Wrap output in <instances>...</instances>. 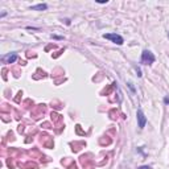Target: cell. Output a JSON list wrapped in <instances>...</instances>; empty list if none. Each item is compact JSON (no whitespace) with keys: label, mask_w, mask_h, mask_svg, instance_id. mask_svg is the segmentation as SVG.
Returning <instances> with one entry per match:
<instances>
[{"label":"cell","mask_w":169,"mask_h":169,"mask_svg":"<svg viewBox=\"0 0 169 169\" xmlns=\"http://www.w3.org/2000/svg\"><path fill=\"white\" fill-rule=\"evenodd\" d=\"M136 116H137V122H139V128H144L145 127V123H147V118H145V115H144V112H143V110L141 108H139L137 110V112H136Z\"/></svg>","instance_id":"52a82bcc"},{"label":"cell","mask_w":169,"mask_h":169,"mask_svg":"<svg viewBox=\"0 0 169 169\" xmlns=\"http://www.w3.org/2000/svg\"><path fill=\"white\" fill-rule=\"evenodd\" d=\"M19 166L21 169H38V165L34 161H28L25 164H19Z\"/></svg>","instance_id":"ba28073f"},{"label":"cell","mask_w":169,"mask_h":169,"mask_svg":"<svg viewBox=\"0 0 169 169\" xmlns=\"http://www.w3.org/2000/svg\"><path fill=\"white\" fill-rule=\"evenodd\" d=\"M28 153H29V156H31L32 159H34V157H38L41 161H49V159H48L46 156H44V155H42V153L40 152V149H38V148H33V149H31Z\"/></svg>","instance_id":"8992f818"},{"label":"cell","mask_w":169,"mask_h":169,"mask_svg":"<svg viewBox=\"0 0 169 169\" xmlns=\"http://www.w3.org/2000/svg\"><path fill=\"white\" fill-rule=\"evenodd\" d=\"M5 73H7V70H5V69H3V78H4V79H7V75H5Z\"/></svg>","instance_id":"d4e9b609"},{"label":"cell","mask_w":169,"mask_h":169,"mask_svg":"<svg viewBox=\"0 0 169 169\" xmlns=\"http://www.w3.org/2000/svg\"><path fill=\"white\" fill-rule=\"evenodd\" d=\"M17 131H19L20 134H21V132H24V125H23V124H20V125H19V128H17Z\"/></svg>","instance_id":"44dd1931"},{"label":"cell","mask_w":169,"mask_h":169,"mask_svg":"<svg viewBox=\"0 0 169 169\" xmlns=\"http://www.w3.org/2000/svg\"><path fill=\"white\" fill-rule=\"evenodd\" d=\"M69 169H77L75 164H73V162H71V165H69Z\"/></svg>","instance_id":"cb8c5ba5"},{"label":"cell","mask_w":169,"mask_h":169,"mask_svg":"<svg viewBox=\"0 0 169 169\" xmlns=\"http://www.w3.org/2000/svg\"><path fill=\"white\" fill-rule=\"evenodd\" d=\"M164 102H165V104H169V98H165Z\"/></svg>","instance_id":"4316f807"},{"label":"cell","mask_w":169,"mask_h":169,"mask_svg":"<svg viewBox=\"0 0 169 169\" xmlns=\"http://www.w3.org/2000/svg\"><path fill=\"white\" fill-rule=\"evenodd\" d=\"M71 149H73V152H78L82 147H84V143L83 141H74V143H71Z\"/></svg>","instance_id":"30bf717a"},{"label":"cell","mask_w":169,"mask_h":169,"mask_svg":"<svg viewBox=\"0 0 169 169\" xmlns=\"http://www.w3.org/2000/svg\"><path fill=\"white\" fill-rule=\"evenodd\" d=\"M46 8H48L46 4H38V5H33V7H32L33 11H44V9H46Z\"/></svg>","instance_id":"4fadbf2b"},{"label":"cell","mask_w":169,"mask_h":169,"mask_svg":"<svg viewBox=\"0 0 169 169\" xmlns=\"http://www.w3.org/2000/svg\"><path fill=\"white\" fill-rule=\"evenodd\" d=\"M7 164H8V166H9V168H15V162L12 161V157H11V159H8Z\"/></svg>","instance_id":"e0dca14e"},{"label":"cell","mask_w":169,"mask_h":169,"mask_svg":"<svg viewBox=\"0 0 169 169\" xmlns=\"http://www.w3.org/2000/svg\"><path fill=\"white\" fill-rule=\"evenodd\" d=\"M45 112H46V106L45 104H38V106H36V107L32 110V118L33 119H38Z\"/></svg>","instance_id":"7a4b0ae2"},{"label":"cell","mask_w":169,"mask_h":169,"mask_svg":"<svg viewBox=\"0 0 169 169\" xmlns=\"http://www.w3.org/2000/svg\"><path fill=\"white\" fill-rule=\"evenodd\" d=\"M139 169H149V166H147V165H143V166H140Z\"/></svg>","instance_id":"484cf974"},{"label":"cell","mask_w":169,"mask_h":169,"mask_svg":"<svg viewBox=\"0 0 169 169\" xmlns=\"http://www.w3.org/2000/svg\"><path fill=\"white\" fill-rule=\"evenodd\" d=\"M89 157H90V155H86V156H81V159H79L83 169H94V160L89 159Z\"/></svg>","instance_id":"3957f363"},{"label":"cell","mask_w":169,"mask_h":169,"mask_svg":"<svg viewBox=\"0 0 169 169\" xmlns=\"http://www.w3.org/2000/svg\"><path fill=\"white\" fill-rule=\"evenodd\" d=\"M21 95H23V93L19 91V93H17V96L15 98V102H16V103H20V96H21Z\"/></svg>","instance_id":"ac0fdd59"},{"label":"cell","mask_w":169,"mask_h":169,"mask_svg":"<svg viewBox=\"0 0 169 169\" xmlns=\"http://www.w3.org/2000/svg\"><path fill=\"white\" fill-rule=\"evenodd\" d=\"M62 52H63V49H61V50H58V52H57L56 54H53V58H57V57H58V56H59V54H61Z\"/></svg>","instance_id":"7402d4cb"},{"label":"cell","mask_w":169,"mask_h":169,"mask_svg":"<svg viewBox=\"0 0 169 169\" xmlns=\"http://www.w3.org/2000/svg\"><path fill=\"white\" fill-rule=\"evenodd\" d=\"M16 59H17V54L16 53H9L8 56L3 57V62L4 63H13Z\"/></svg>","instance_id":"9c48e42d"},{"label":"cell","mask_w":169,"mask_h":169,"mask_svg":"<svg viewBox=\"0 0 169 169\" xmlns=\"http://www.w3.org/2000/svg\"><path fill=\"white\" fill-rule=\"evenodd\" d=\"M141 62L144 63V65H152V63L155 62V56L152 52L149 50H144L141 53Z\"/></svg>","instance_id":"6da1fadb"},{"label":"cell","mask_w":169,"mask_h":169,"mask_svg":"<svg viewBox=\"0 0 169 169\" xmlns=\"http://www.w3.org/2000/svg\"><path fill=\"white\" fill-rule=\"evenodd\" d=\"M115 84H116V83H112V84H110L108 87H106V89L102 91V95H110V94L112 93V90L115 89Z\"/></svg>","instance_id":"8fae6325"},{"label":"cell","mask_w":169,"mask_h":169,"mask_svg":"<svg viewBox=\"0 0 169 169\" xmlns=\"http://www.w3.org/2000/svg\"><path fill=\"white\" fill-rule=\"evenodd\" d=\"M27 57H28V58H31V57H36V54H33V53H31V52H28V54H27Z\"/></svg>","instance_id":"603a6c76"},{"label":"cell","mask_w":169,"mask_h":169,"mask_svg":"<svg viewBox=\"0 0 169 169\" xmlns=\"http://www.w3.org/2000/svg\"><path fill=\"white\" fill-rule=\"evenodd\" d=\"M108 115H110V118H111L112 120H115V119H118V115H119V112H118V110H111Z\"/></svg>","instance_id":"5bb4252c"},{"label":"cell","mask_w":169,"mask_h":169,"mask_svg":"<svg viewBox=\"0 0 169 169\" xmlns=\"http://www.w3.org/2000/svg\"><path fill=\"white\" fill-rule=\"evenodd\" d=\"M99 143H100L102 145H108V144H111V139H110L108 136H103V137L99 139Z\"/></svg>","instance_id":"7c38bea8"},{"label":"cell","mask_w":169,"mask_h":169,"mask_svg":"<svg viewBox=\"0 0 169 169\" xmlns=\"http://www.w3.org/2000/svg\"><path fill=\"white\" fill-rule=\"evenodd\" d=\"M70 162H73L71 160H68V159H63V160H61V164L62 165H65V166H69L70 165Z\"/></svg>","instance_id":"2e32d148"},{"label":"cell","mask_w":169,"mask_h":169,"mask_svg":"<svg viewBox=\"0 0 169 169\" xmlns=\"http://www.w3.org/2000/svg\"><path fill=\"white\" fill-rule=\"evenodd\" d=\"M103 37L107 38V40H111L112 42H115V44H118V45H122L123 42H124L123 37L119 36V34H116V33H107V34H103Z\"/></svg>","instance_id":"5b68a950"},{"label":"cell","mask_w":169,"mask_h":169,"mask_svg":"<svg viewBox=\"0 0 169 169\" xmlns=\"http://www.w3.org/2000/svg\"><path fill=\"white\" fill-rule=\"evenodd\" d=\"M77 132H78L79 135H84V132L81 130V125H77Z\"/></svg>","instance_id":"ffe728a7"},{"label":"cell","mask_w":169,"mask_h":169,"mask_svg":"<svg viewBox=\"0 0 169 169\" xmlns=\"http://www.w3.org/2000/svg\"><path fill=\"white\" fill-rule=\"evenodd\" d=\"M41 127H42V128H45V130H50V128H53V125H52L50 123H46V122H45V123H42Z\"/></svg>","instance_id":"9a60e30c"},{"label":"cell","mask_w":169,"mask_h":169,"mask_svg":"<svg viewBox=\"0 0 169 169\" xmlns=\"http://www.w3.org/2000/svg\"><path fill=\"white\" fill-rule=\"evenodd\" d=\"M31 103H32V104H33V102H32V100H31V99H27V100H25V102H24V106H25V107H31V106H29V104H31Z\"/></svg>","instance_id":"d6986e66"},{"label":"cell","mask_w":169,"mask_h":169,"mask_svg":"<svg viewBox=\"0 0 169 169\" xmlns=\"http://www.w3.org/2000/svg\"><path fill=\"white\" fill-rule=\"evenodd\" d=\"M40 141H41V144L44 145L45 148H53V147H54L53 137H52V136H49V135H46V134L41 135V137H40Z\"/></svg>","instance_id":"277c9868"}]
</instances>
